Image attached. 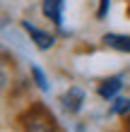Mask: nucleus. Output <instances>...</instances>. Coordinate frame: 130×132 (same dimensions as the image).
Masks as SVG:
<instances>
[{
	"mask_svg": "<svg viewBox=\"0 0 130 132\" xmlns=\"http://www.w3.org/2000/svg\"><path fill=\"white\" fill-rule=\"evenodd\" d=\"M111 132H125V130L123 127H116V130H111Z\"/></svg>",
	"mask_w": 130,
	"mask_h": 132,
	"instance_id": "obj_13",
	"label": "nucleus"
},
{
	"mask_svg": "<svg viewBox=\"0 0 130 132\" xmlns=\"http://www.w3.org/2000/svg\"><path fill=\"white\" fill-rule=\"evenodd\" d=\"M120 127H123L125 132H130V115H125V118L120 120Z\"/></svg>",
	"mask_w": 130,
	"mask_h": 132,
	"instance_id": "obj_10",
	"label": "nucleus"
},
{
	"mask_svg": "<svg viewBox=\"0 0 130 132\" xmlns=\"http://www.w3.org/2000/svg\"><path fill=\"white\" fill-rule=\"evenodd\" d=\"M65 7L67 3L65 0H41L39 3V12L41 17L51 24V29H56L58 36H70V31L65 29Z\"/></svg>",
	"mask_w": 130,
	"mask_h": 132,
	"instance_id": "obj_3",
	"label": "nucleus"
},
{
	"mask_svg": "<svg viewBox=\"0 0 130 132\" xmlns=\"http://www.w3.org/2000/svg\"><path fill=\"white\" fill-rule=\"evenodd\" d=\"M14 127L19 132H63L56 113L43 101H32L14 115Z\"/></svg>",
	"mask_w": 130,
	"mask_h": 132,
	"instance_id": "obj_1",
	"label": "nucleus"
},
{
	"mask_svg": "<svg viewBox=\"0 0 130 132\" xmlns=\"http://www.w3.org/2000/svg\"><path fill=\"white\" fill-rule=\"evenodd\" d=\"M99 46L116 53H123V55H130V34H118V31H106L99 38Z\"/></svg>",
	"mask_w": 130,
	"mask_h": 132,
	"instance_id": "obj_6",
	"label": "nucleus"
},
{
	"mask_svg": "<svg viewBox=\"0 0 130 132\" xmlns=\"http://www.w3.org/2000/svg\"><path fill=\"white\" fill-rule=\"evenodd\" d=\"M125 17L130 19V0H128V7H125Z\"/></svg>",
	"mask_w": 130,
	"mask_h": 132,
	"instance_id": "obj_12",
	"label": "nucleus"
},
{
	"mask_svg": "<svg viewBox=\"0 0 130 132\" xmlns=\"http://www.w3.org/2000/svg\"><path fill=\"white\" fill-rule=\"evenodd\" d=\"M85 130H87L85 122H77V125H75V132H85Z\"/></svg>",
	"mask_w": 130,
	"mask_h": 132,
	"instance_id": "obj_11",
	"label": "nucleus"
},
{
	"mask_svg": "<svg viewBox=\"0 0 130 132\" xmlns=\"http://www.w3.org/2000/svg\"><path fill=\"white\" fill-rule=\"evenodd\" d=\"M29 82H32V87L36 91H41V94H51V77H48V72H46L39 63L29 65Z\"/></svg>",
	"mask_w": 130,
	"mask_h": 132,
	"instance_id": "obj_7",
	"label": "nucleus"
},
{
	"mask_svg": "<svg viewBox=\"0 0 130 132\" xmlns=\"http://www.w3.org/2000/svg\"><path fill=\"white\" fill-rule=\"evenodd\" d=\"M106 115H109V118H118V120H123L125 115H130V96H128V94L116 96V98L109 103Z\"/></svg>",
	"mask_w": 130,
	"mask_h": 132,
	"instance_id": "obj_8",
	"label": "nucleus"
},
{
	"mask_svg": "<svg viewBox=\"0 0 130 132\" xmlns=\"http://www.w3.org/2000/svg\"><path fill=\"white\" fill-rule=\"evenodd\" d=\"M123 89H125V75H123V72L106 75V77H101V79L94 84L96 98L106 101V103H111L116 96H120V94H123Z\"/></svg>",
	"mask_w": 130,
	"mask_h": 132,
	"instance_id": "obj_5",
	"label": "nucleus"
},
{
	"mask_svg": "<svg viewBox=\"0 0 130 132\" xmlns=\"http://www.w3.org/2000/svg\"><path fill=\"white\" fill-rule=\"evenodd\" d=\"M111 3H113V0H96V7H94V19H96V22L109 19V14H111Z\"/></svg>",
	"mask_w": 130,
	"mask_h": 132,
	"instance_id": "obj_9",
	"label": "nucleus"
},
{
	"mask_svg": "<svg viewBox=\"0 0 130 132\" xmlns=\"http://www.w3.org/2000/svg\"><path fill=\"white\" fill-rule=\"evenodd\" d=\"M58 106H60V111L65 115L77 118V115L85 111V106H87V89L82 87V84H70V87L58 96Z\"/></svg>",
	"mask_w": 130,
	"mask_h": 132,
	"instance_id": "obj_4",
	"label": "nucleus"
},
{
	"mask_svg": "<svg viewBox=\"0 0 130 132\" xmlns=\"http://www.w3.org/2000/svg\"><path fill=\"white\" fill-rule=\"evenodd\" d=\"M19 29L27 34V38L32 41V46L36 51H41V53H48V51H53L58 46V31L56 29H43V27H39V24H34L29 17H22L19 19Z\"/></svg>",
	"mask_w": 130,
	"mask_h": 132,
	"instance_id": "obj_2",
	"label": "nucleus"
}]
</instances>
